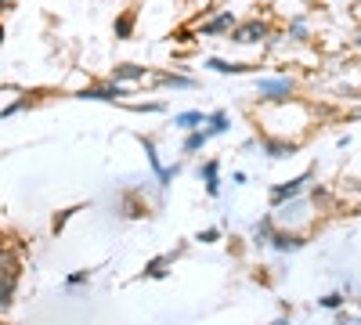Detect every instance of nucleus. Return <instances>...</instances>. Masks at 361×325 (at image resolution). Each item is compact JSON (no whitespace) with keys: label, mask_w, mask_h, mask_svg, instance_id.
<instances>
[{"label":"nucleus","mask_w":361,"mask_h":325,"mask_svg":"<svg viewBox=\"0 0 361 325\" xmlns=\"http://www.w3.org/2000/svg\"><path fill=\"white\" fill-rule=\"evenodd\" d=\"M80 282H87V271H76V275L69 278V286H80Z\"/></svg>","instance_id":"aec40b11"},{"label":"nucleus","mask_w":361,"mask_h":325,"mask_svg":"<svg viewBox=\"0 0 361 325\" xmlns=\"http://www.w3.org/2000/svg\"><path fill=\"white\" fill-rule=\"evenodd\" d=\"M293 91V80H260V94H267L271 102H279Z\"/></svg>","instance_id":"39448f33"},{"label":"nucleus","mask_w":361,"mask_h":325,"mask_svg":"<svg viewBox=\"0 0 361 325\" xmlns=\"http://www.w3.org/2000/svg\"><path fill=\"white\" fill-rule=\"evenodd\" d=\"M224 130H228V116L224 112H214V116H209V130L206 134L214 137V134H224Z\"/></svg>","instance_id":"4468645a"},{"label":"nucleus","mask_w":361,"mask_h":325,"mask_svg":"<svg viewBox=\"0 0 361 325\" xmlns=\"http://www.w3.org/2000/svg\"><path fill=\"white\" fill-rule=\"evenodd\" d=\"M271 246L275 250H300L304 239H300V235H286V231H271Z\"/></svg>","instance_id":"6e6552de"},{"label":"nucleus","mask_w":361,"mask_h":325,"mask_svg":"<svg viewBox=\"0 0 361 325\" xmlns=\"http://www.w3.org/2000/svg\"><path fill=\"white\" fill-rule=\"evenodd\" d=\"M123 94H127V91H123V87H119V83L112 80L109 87H87V91H80L76 98H83V102H87V98H90V102H119Z\"/></svg>","instance_id":"f03ea898"},{"label":"nucleus","mask_w":361,"mask_h":325,"mask_svg":"<svg viewBox=\"0 0 361 325\" xmlns=\"http://www.w3.org/2000/svg\"><path fill=\"white\" fill-rule=\"evenodd\" d=\"M217 235H221L217 228H206V231H199V243H214V239H217Z\"/></svg>","instance_id":"6ab92c4d"},{"label":"nucleus","mask_w":361,"mask_h":325,"mask_svg":"<svg viewBox=\"0 0 361 325\" xmlns=\"http://www.w3.org/2000/svg\"><path fill=\"white\" fill-rule=\"evenodd\" d=\"M228 37H231V44H260V40L267 37V25H264L260 18H253V22H235Z\"/></svg>","instance_id":"f257e3e1"},{"label":"nucleus","mask_w":361,"mask_h":325,"mask_svg":"<svg viewBox=\"0 0 361 325\" xmlns=\"http://www.w3.org/2000/svg\"><path fill=\"white\" fill-rule=\"evenodd\" d=\"M264 149H267V156H275V159H279V156H286V152H293V149H296V145H293V141H267V145H264Z\"/></svg>","instance_id":"ddd939ff"},{"label":"nucleus","mask_w":361,"mask_h":325,"mask_svg":"<svg viewBox=\"0 0 361 325\" xmlns=\"http://www.w3.org/2000/svg\"><path fill=\"white\" fill-rule=\"evenodd\" d=\"M18 275H22V257L8 246H0V278L18 282Z\"/></svg>","instance_id":"7ed1b4c3"},{"label":"nucleus","mask_w":361,"mask_h":325,"mask_svg":"<svg viewBox=\"0 0 361 325\" xmlns=\"http://www.w3.org/2000/svg\"><path fill=\"white\" fill-rule=\"evenodd\" d=\"M0 325H4V321H0Z\"/></svg>","instance_id":"5701e85b"},{"label":"nucleus","mask_w":361,"mask_h":325,"mask_svg":"<svg viewBox=\"0 0 361 325\" xmlns=\"http://www.w3.org/2000/svg\"><path fill=\"white\" fill-rule=\"evenodd\" d=\"M112 80H116V83H134V80H145V69L134 66V62H123V66L112 69Z\"/></svg>","instance_id":"423d86ee"},{"label":"nucleus","mask_w":361,"mask_h":325,"mask_svg":"<svg viewBox=\"0 0 361 325\" xmlns=\"http://www.w3.org/2000/svg\"><path fill=\"white\" fill-rule=\"evenodd\" d=\"M15 286H18V282L0 278V314H4V311L11 307V300H15Z\"/></svg>","instance_id":"9d476101"},{"label":"nucleus","mask_w":361,"mask_h":325,"mask_svg":"<svg viewBox=\"0 0 361 325\" xmlns=\"http://www.w3.org/2000/svg\"><path fill=\"white\" fill-rule=\"evenodd\" d=\"M253 239H257V243H271V221H260V224L253 228Z\"/></svg>","instance_id":"dca6fc26"},{"label":"nucleus","mask_w":361,"mask_h":325,"mask_svg":"<svg viewBox=\"0 0 361 325\" xmlns=\"http://www.w3.org/2000/svg\"><path fill=\"white\" fill-rule=\"evenodd\" d=\"M73 214H76V210H62V214H58V217H54V231H62V228H66V221H69Z\"/></svg>","instance_id":"a211bd4d"},{"label":"nucleus","mask_w":361,"mask_h":325,"mask_svg":"<svg viewBox=\"0 0 361 325\" xmlns=\"http://www.w3.org/2000/svg\"><path fill=\"white\" fill-rule=\"evenodd\" d=\"M231 25H235V15H231V11H221L217 18L202 22L199 33H202V37H221V33H231Z\"/></svg>","instance_id":"20e7f679"},{"label":"nucleus","mask_w":361,"mask_h":325,"mask_svg":"<svg viewBox=\"0 0 361 325\" xmlns=\"http://www.w3.org/2000/svg\"><path fill=\"white\" fill-rule=\"evenodd\" d=\"M134 22H137V11H127L123 18H116V37L127 40V37L134 33Z\"/></svg>","instance_id":"1a4fd4ad"},{"label":"nucleus","mask_w":361,"mask_h":325,"mask_svg":"<svg viewBox=\"0 0 361 325\" xmlns=\"http://www.w3.org/2000/svg\"><path fill=\"white\" fill-rule=\"evenodd\" d=\"M304 181H307V177H296V181L279 185L275 192H271V199H275V202H282V199H296V195H300V188H304Z\"/></svg>","instance_id":"0eeeda50"},{"label":"nucleus","mask_w":361,"mask_h":325,"mask_svg":"<svg viewBox=\"0 0 361 325\" xmlns=\"http://www.w3.org/2000/svg\"><path fill=\"white\" fill-rule=\"evenodd\" d=\"M166 264H170V257H159V260H152V264H148V275H152V278H159Z\"/></svg>","instance_id":"f3484780"},{"label":"nucleus","mask_w":361,"mask_h":325,"mask_svg":"<svg viewBox=\"0 0 361 325\" xmlns=\"http://www.w3.org/2000/svg\"><path fill=\"white\" fill-rule=\"evenodd\" d=\"M275 325H289V321H275Z\"/></svg>","instance_id":"4be33fe9"},{"label":"nucleus","mask_w":361,"mask_h":325,"mask_svg":"<svg viewBox=\"0 0 361 325\" xmlns=\"http://www.w3.org/2000/svg\"><path fill=\"white\" fill-rule=\"evenodd\" d=\"M156 83H166V87H195L192 76H177V73H159Z\"/></svg>","instance_id":"9b49d317"},{"label":"nucleus","mask_w":361,"mask_h":325,"mask_svg":"<svg viewBox=\"0 0 361 325\" xmlns=\"http://www.w3.org/2000/svg\"><path fill=\"white\" fill-rule=\"evenodd\" d=\"M173 123H177V127H185V130H192L195 123H202V112H180Z\"/></svg>","instance_id":"2eb2a0df"},{"label":"nucleus","mask_w":361,"mask_h":325,"mask_svg":"<svg viewBox=\"0 0 361 325\" xmlns=\"http://www.w3.org/2000/svg\"><path fill=\"white\" fill-rule=\"evenodd\" d=\"M206 141H209V134H206V130H192V134L185 137V152H199Z\"/></svg>","instance_id":"f8f14e48"},{"label":"nucleus","mask_w":361,"mask_h":325,"mask_svg":"<svg viewBox=\"0 0 361 325\" xmlns=\"http://www.w3.org/2000/svg\"><path fill=\"white\" fill-rule=\"evenodd\" d=\"M0 44H4V25H0Z\"/></svg>","instance_id":"412c9836"}]
</instances>
